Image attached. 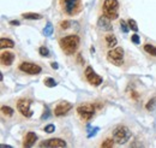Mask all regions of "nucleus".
<instances>
[{
	"label": "nucleus",
	"mask_w": 156,
	"mask_h": 148,
	"mask_svg": "<svg viewBox=\"0 0 156 148\" xmlns=\"http://www.w3.org/2000/svg\"><path fill=\"white\" fill-rule=\"evenodd\" d=\"M59 43L66 56H72L76 53L79 46V37L77 35H69V36L62 37Z\"/></svg>",
	"instance_id": "obj_1"
},
{
	"label": "nucleus",
	"mask_w": 156,
	"mask_h": 148,
	"mask_svg": "<svg viewBox=\"0 0 156 148\" xmlns=\"http://www.w3.org/2000/svg\"><path fill=\"white\" fill-rule=\"evenodd\" d=\"M103 15L109 19H117L119 16V2L118 0H105Z\"/></svg>",
	"instance_id": "obj_2"
},
{
	"label": "nucleus",
	"mask_w": 156,
	"mask_h": 148,
	"mask_svg": "<svg viewBox=\"0 0 156 148\" xmlns=\"http://www.w3.org/2000/svg\"><path fill=\"white\" fill-rule=\"evenodd\" d=\"M130 137H131V131H130V129L127 127L119 125L113 131V139H114V141L118 142L119 145L126 143L130 140Z\"/></svg>",
	"instance_id": "obj_3"
},
{
	"label": "nucleus",
	"mask_w": 156,
	"mask_h": 148,
	"mask_svg": "<svg viewBox=\"0 0 156 148\" xmlns=\"http://www.w3.org/2000/svg\"><path fill=\"white\" fill-rule=\"evenodd\" d=\"M77 112L78 114H79V117L82 118V120L88 122V120H90L94 117V114H95V107L91 104H84V105L78 106Z\"/></svg>",
	"instance_id": "obj_4"
},
{
	"label": "nucleus",
	"mask_w": 156,
	"mask_h": 148,
	"mask_svg": "<svg viewBox=\"0 0 156 148\" xmlns=\"http://www.w3.org/2000/svg\"><path fill=\"white\" fill-rule=\"evenodd\" d=\"M107 59L109 63L120 66L122 64V59H124V50L121 47H117V48H113L108 53H107Z\"/></svg>",
	"instance_id": "obj_5"
},
{
	"label": "nucleus",
	"mask_w": 156,
	"mask_h": 148,
	"mask_svg": "<svg viewBox=\"0 0 156 148\" xmlns=\"http://www.w3.org/2000/svg\"><path fill=\"white\" fill-rule=\"evenodd\" d=\"M30 105H31V101L29 99H20V100H18L17 109H18V111L20 112L22 116H24L27 118L33 116V112L30 110Z\"/></svg>",
	"instance_id": "obj_6"
},
{
	"label": "nucleus",
	"mask_w": 156,
	"mask_h": 148,
	"mask_svg": "<svg viewBox=\"0 0 156 148\" xmlns=\"http://www.w3.org/2000/svg\"><path fill=\"white\" fill-rule=\"evenodd\" d=\"M84 75H85V78L88 80V82L91 83L93 86H100V84L102 83V77L98 76V75L93 70L91 66H88V68L85 69Z\"/></svg>",
	"instance_id": "obj_7"
},
{
	"label": "nucleus",
	"mask_w": 156,
	"mask_h": 148,
	"mask_svg": "<svg viewBox=\"0 0 156 148\" xmlns=\"http://www.w3.org/2000/svg\"><path fill=\"white\" fill-rule=\"evenodd\" d=\"M20 70L23 71V72H27V74L30 75H37L41 72V66H39L37 64H33V63H22L20 65Z\"/></svg>",
	"instance_id": "obj_8"
},
{
	"label": "nucleus",
	"mask_w": 156,
	"mask_h": 148,
	"mask_svg": "<svg viewBox=\"0 0 156 148\" xmlns=\"http://www.w3.org/2000/svg\"><path fill=\"white\" fill-rule=\"evenodd\" d=\"M40 147H66V142L61 139H49L41 142Z\"/></svg>",
	"instance_id": "obj_9"
},
{
	"label": "nucleus",
	"mask_w": 156,
	"mask_h": 148,
	"mask_svg": "<svg viewBox=\"0 0 156 148\" xmlns=\"http://www.w3.org/2000/svg\"><path fill=\"white\" fill-rule=\"evenodd\" d=\"M71 109H72V105L70 102H66V101L59 102L58 105L55 106V109H54V114L55 116H62V114L67 113Z\"/></svg>",
	"instance_id": "obj_10"
},
{
	"label": "nucleus",
	"mask_w": 156,
	"mask_h": 148,
	"mask_svg": "<svg viewBox=\"0 0 156 148\" xmlns=\"http://www.w3.org/2000/svg\"><path fill=\"white\" fill-rule=\"evenodd\" d=\"M0 60H1V64L2 65H6V66H9V65H11L12 63H13V60H15V54L13 53H11V52H2L1 53V56H0Z\"/></svg>",
	"instance_id": "obj_11"
},
{
	"label": "nucleus",
	"mask_w": 156,
	"mask_h": 148,
	"mask_svg": "<svg viewBox=\"0 0 156 148\" xmlns=\"http://www.w3.org/2000/svg\"><path fill=\"white\" fill-rule=\"evenodd\" d=\"M98 28L100 29H102V30H111L112 29V24H111V19L108 18V17H106L105 15L102 16V17H100L98 18Z\"/></svg>",
	"instance_id": "obj_12"
},
{
	"label": "nucleus",
	"mask_w": 156,
	"mask_h": 148,
	"mask_svg": "<svg viewBox=\"0 0 156 148\" xmlns=\"http://www.w3.org/2000/svg\"><path fill=\"white\" fill-rule=\"evenodd\" d=\"M77 5H78V0H64V9H65V11L69 15L73 13V11L77 7Z\"/></svg>",
	"instance_id": "obj_13"
},
{
	"label": "nucleus",
	"mask_w": 156,
	"mask_h": 148,
	"mask_svg": "<svg viewBox=\"0 0 156 148\" xmlns=\"http://www.w3.org/2000/svg\"><path fill=\"white\" fill-rule=\"evenodd\" d=\"M36 140H37V136L34 132L30 131V132L27 134V136L24 139V142H23V146L24 147H31V146H34V143H35Z\"/></svg>",
	"instance_id": "obj_14"
},
{
	"label": "nucleus",
	"mask_w": 156,
	"mask_h": 148,
	"mask_svg": "<svg viewBox=\"0 0 156 148\" xmlns=\"http://www.w3.org/2000/svg\"><path fill=\"white\" fill-rule=\"evenodd\" d=\"M13 46H15V42L12 40L1 37V40H0V47L1 48H12Z\"/></svg>",
	"instance_id": "obj_15"
},
{
	"label": "nucleus",
	"mask_w": 156,
	"mask_h": 148,
	"mask_svg": "<svg viewBox=\"0 0 156 148\" xmlns=\"http://www.w3.org/2000/svg\"><path fill=\"white\" fill-rule=\"evenodd\" d=\"M106 43H107V46H108L109 48L114 47V46L117 45V37L114 36V35H112V34L106 35Z\"/></svg>",
	"instance_id": "obj_16"
},
{
	"label": "nucleus",
	"mask_w": 156,
	"mask_h": 148,
	"mask_svg": "<svg viewBox=\"0 0 156 148\" xmlns=\"http://www.w3.org/2000/svg\"><path fill=\"white\" fill-rule=\"evenodd\" d=\"M144 51H145L147 53L151 54L153 57H156V47L155 46H153V45H150V43L144 45Z\"/></svg>",
	"instance_id": "obj_17"
},
{
	"label": "nucleus",
	"mask_w": 156,
	"mask_h": 148,
	"mask_svg": "<svg viewBox=\"0 0 156 148\" xmlns=\"http://www.w3.org/2000/svg\"><path fill=\"white\" fill-rule=\"evenodd\" d=\"M25 19H42V16L39 13H33V12H25L22 15Z\"/></svg>",
	"instance_id": "obj_18"
},
{
	"label": "nucleus",
	"mask_w": 156,
	"mask_h": 148,
	"mask_svg": "<svg viewBox=\"0 0 156 148\" xmlns=\"http://www.w3.org/2000/svg\"><path fill=\"white\" fill-rule=\"evenodd\" d=\"M155 107H156V98H153V99H150V100L148 101L145 109H147L148 111H154Z\"/></svg>",
	"instance_id": "obj_19"
},
{
	"label": "nucleus",
	"mask_w": 156,
	"mask_h": 148,
	"mask_svg": "<svg viewBox=\"0 0 156 148\" xmlns=\"http://www.w3.org/2000/svg\"><path fill=\"white\" fill-rule=\"evenodd\" d=\"M43 83H44V86H47V87H49V88H52V87H55V86H57L55 80H54V78H51V77L44 78Z\"/></svg>",
	"instance_id": "obj_20"
},
{
	"label": "nucleus",
	"mask_w": 156,
	"mask_h": 148,
	"mask_svg": "<svg viewBox=\"0 0 156 148\" xmlns=\"http://www.w3.org/2000/svg\"><path fill=\"white\" fill-rule=\"evenodd\" d=\"M1 112H2V114H5V116H7V117H11V116H13V109H11V107H9V106H2L1 107Z\"/></svg>",
	"instance_id": "obj_21"
},
{
	"label": "nucleus",
	"mask_w": 156,
	"mask_h": 148,
	"mask_svg": "<svg viewBox=\"0 0 156 148\" xmlns=\"http://www.w3.org/2000/svg\"><path fill=\"white\" fill-rule=\"evenodd\" d=\"M43 33H44L46 36L52 35V33H53V25H52L51 23H47V25H46L44 29H43Z\"/></svg>",
	"instance_id": "obj_22"
},
{
	"label": "nucleus",
	"mask_w": 156,
	"mask_h": 148,
	"mask_svg": "<svg viewBox=\"0 0 156 148\" xmlns=\"http://www.w3.org/2000/svg\"><path fill=\"white\" fill-rule=\"evenodd\" d=\"M113 145H114V139H113V140H112V139H107V140H105V142L101 145V147L112 148L113 147Z\"/></svg>",
	"instance_id": "obj_23"
},
{
	"label": "nucleus",
	"mask_w": 156,
	"mask_h": 148,
	"mask_svg": "<svg viewBox=\"0 0 156 148\" xmlns=\"http://www.w3.org/2000/svg\"><path fill=\"white\" fill-rule=\"evenodd\" d=\"M120 28H121V30H122L125 34H127V33H129V29H130L129 23H126V22H125V20H122V19H121V22H120Z\"/></svg>",
	"instance_id": "obj_24"
},
{
	"label": "nucleus",
	"mask_w": 156,
	"mask_h": 148,
	"mask_svg": "<svg viewBox=\"0 0 156 148\" xmlns=\"http://www.w3.org/2000/svg\"><path fill=\"white\" fill-rule=\"evenodd\" d=\"M127 23H129V27H130V29H132L133 31H137L138 30V27H137V23L135 19H129L127 20Z\"/></svg>",
	"instance_id": "obj_25"
},
{
	"label": "nucleus",
	"mask_w": 156,
	"mask_h": 148,
	"mask_svg": "<svg viewBox=\"0 0 156 148\" xmlns=\"http://www.w3.org/2000/svg\"><path fill=\"white\" fill-rule=\"evenodd\" d=\"M39 52H40V54H41V56H43V57L49 56V51H48V48H47V47H40Z\"/></svg>",
	"instance_id": "obj_26"
},
{
	"label": "nucleus",
	"mask_w": 156,
	"mask_h": 148,
	"mask_svg": "<svg viewBox=\"0 0 156 148\" xmlns=\"http://www.w3.org/2000/svg\"><path fill=\"white\" fill-rule=\"evenodd\" d=\"M54 130H55V127H54L53 124H48V125H46V127H44V131H46V132H48V134L53 132Z\"/></svg>",
	"instance_id": "obj_27"
},
{
	"label": "nucleus",
	"mask_w": 156,
	"mask_h": 148,
	"mask_svg": "<svg viewBox=\"0 0 156 148\" xmlns=\"http://www.w3.org/2000/svg\"><path fill=\"white\" fill-rule=\"evenodd\" d=\"M70 24H71L70 20H64V22L60 23V28L61 29H67V28H70Z\"/></svg>",
	"instance_id": "obj_28"
},
{
	"label": "nucleus",
	"mask_w": 156,
	"mask_h": 148,
	"mask_svg": "<svg viewBox=\"0 0 156 148\" xmlns=\"http://www.w3.org/2000/svg\"><path fill=\"white\" fill-rule=\"evenodd\" d=\"M49 116H51L49 110H48V107L46 106V107H44V110H43V114H42V117H41V118H42V119H47Z\"/></svg>",
	"instance_id": "obj_29"
},
{
	"label": "nucleus",
	"mask_w": 156,
	"mask_h": 148,
	"mask_svg": "<svg viewBox=\"0 0 156 148\" xmlns=\"http://www.w3.org/2000/svg\"><path fill=\"white\" fill-rule=\"evenodd\" d=\"M131 41H132L133 43H136V45H138L140 40H139V36H138L137 34H135V35H132V36H131Z\"/></svg>",
	"instance_id": "obj_30"
},
{
	"label": "nucleus",
	"mask_w": 156,
	"mask_h": 148,
	"mask_svg": "<svg viewBox=\"0 0 156 148\" xmlns=\"http://www.w3.org/2000/svg\"><path fill=\"white\" fill-rule=\"evenodd\" d=\"M10 24H11V25H20V22H18V20H11Z\"/></svg>",
	"instance_id": "obj_31"
},
{
	"label": "nucleus",
	"mask_w": 156,
	"mask_h": 148,
	"mask_svg": "<svg viewBox=\"0 0 156 148\" xmlns=\"http://www.w3.org/2000/svg\"><path fill=\"white\" fill-rule=\"evenodd\" d=\"M51 66H52L53 69H58V64H57V63H52Z\"/></svg>",
	"instance_id": "obj_32"
}]
</instances>
